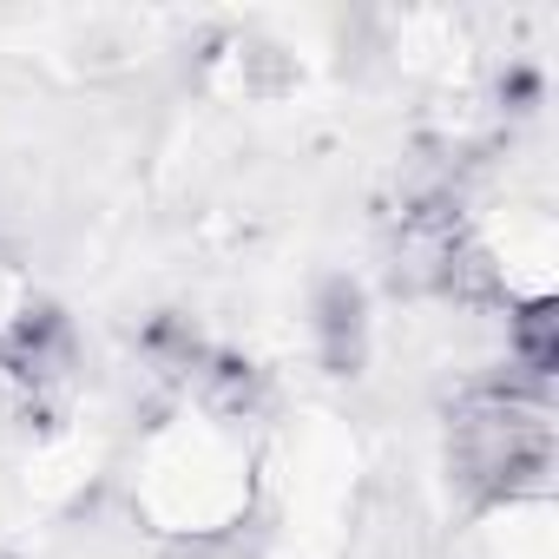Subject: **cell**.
<instances>
[{
  "instance_id": "1",
  "label": "cell",
  "mask_w": 559,
  "mask_h": 559,
  "mask_svg": "<svg viewBox=\"0 0 559 559\" xmlns=\"http://www.w3.org/2000/svg\"><path fill=\"white\" fill-rule=\"evenodd\" d=\"M448 474L467 507H507L546 487L552 474V415L546 395H520L507 382H480L448 415Z\"/></svg>"
},
{
  "instance_id": "3",
  "label": "cell",
  "mask_w": 559,
  "mask_h": 559,
  "mask_svg": "<svg viewBox=\"0 0 559 559\" xmlns=\"http://www.w3.org/2000/svg\"><path fill=\"white\" fill-rule=\"evenodd\" d=\"M317 356L330 376H362L369 362V290L356 276H323L317 284Z\"/></svg>"
},
{
  "instance_id": "4",
  "label": "cell",
  "mask_w": 559,
  "mask_h": 559,
  "mask_svg": "<svg viewBox=\"0 0 559 559\" xmlns=\"http://www.w3.org/2000/svg\"><path fill=\"white\" fill-rule=\"evenodd\" d=\"M185 382L198 389V402H204L211 415H250V408L263 402V369H257L250 356H237V349H211V343H204V356L191 362Z\"/></svg>"
},
{
  "instance_id": "2",
  "label": "cell",
  "mask_w": 559,
  "mask_h": 559,
  "mask_svg": "<svg viewBox=\"0 0 559 559\" xmlns=\"http://www.w3.org/2000/svg\"><path fill=\"white\" fill-rule=\"evenodd\" d=\"M73 323H67V310L60 304H27L8 330H0V369H8L21 389H53V382H67V369H73Z\"/></svg>"
},
{
  "instance_id": "6",
  "label": "cell",
  "mask_w": 559,
  "mask_h": 559,
  "mask_svg": "<svg viewBox=\"0 0 559 559\" xmlns=\"http://www.w3.org/2000/svg\"><path fill=\"white\" fill-rule=\"evenodd\" d=\"M500 99H520V112L539 99V73H526V67H513L507 80H500Z\"/></svg>"
},
{
  "instance_id": "5",
  "label": "cell",
  "mask_w": 559,
  "mask_h": 559,
  "mask_svg": "<svg viewBox=\"0 0 559 559\" xmlns=\"http://www.w3.org/2000/svg\"><path fill=\"white\" fill-rule=\"evenodd\" d=\"M507 343H513V362L526 369V382L546 389L552 369H559V304H552V297L513 304V310H507Z\"/></svg>"
}]
</instances>
